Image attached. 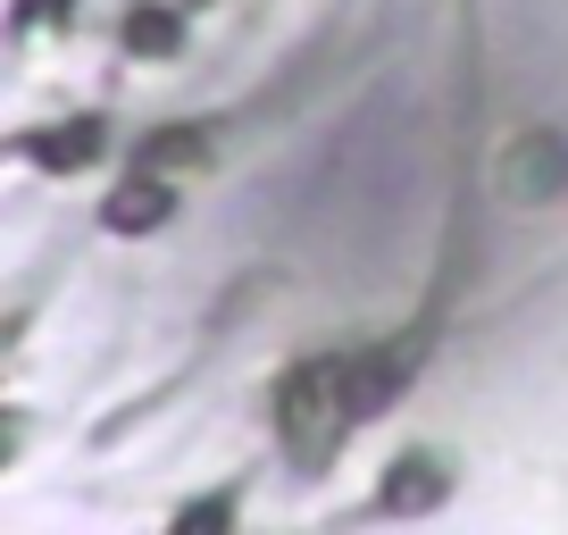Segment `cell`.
<instances>
[{
	"label": "cell",
	"mask_w": 568,
	"mask_h": 535,
	"mask_svg": "<svg viewBox=\"0 0 568 535\" xmlns=\"http://www.w3.org/2000/svg\"><path fill=\"white\" fill-rule=\"evenodd\" d=\"M560 176H568L560 143H518V160H510V201H544V193H560Z\"/></svg>",
	"instance_id": "2"
},
{
	"label": "cell",
	"mask_w": 568,
	"mask_h": 535,
	"mask_svg": "<svg viewBox=\"0 0 568 535\" xmlns=\"http://www.w3.org/2000/svg\"><path fill=\"white\" fill-rule=\"evenodd\" d=\"M393 376H409V352H393V343H385V352H343V360H310V369H293L284 393H276L284 452L318 468L326 452H335L343 435L393 393Z\"/></svg>",
	"instance_id": "1"
}]
</instances>
